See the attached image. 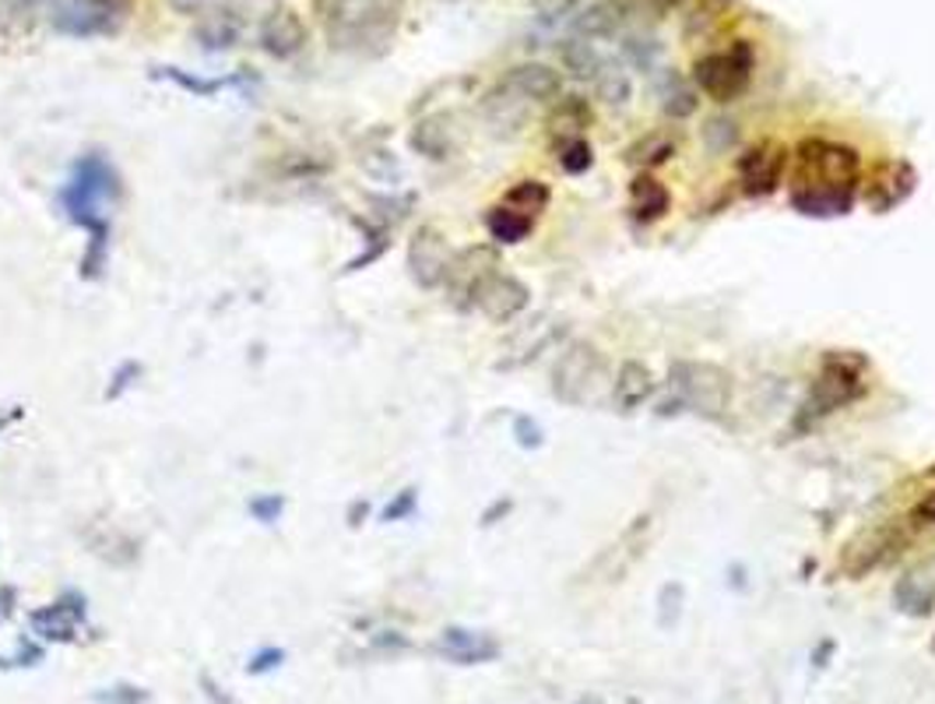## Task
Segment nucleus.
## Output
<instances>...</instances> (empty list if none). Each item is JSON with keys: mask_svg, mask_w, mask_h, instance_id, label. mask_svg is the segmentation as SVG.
<instances>
[{"mask_svg": "<svg viewBox=\"0 0 935 704\" xmlns=\"http://www.w3.org/2000/svg\"><path fill=\"white\" fill-rule=\"evenodd\" d=\"M908 539H911V536H908V532L900 528V525H883V528L865 532L862 539H854V542L848 546L844 568H848L854 577L876 571V568H883V563L890 560V557H897L900 550H904Z\"/></svg>", "mask_w": 935, "mask_h": 704, "instance_id": "14", "label": "nucleus"}, {"mask_svg": "<svg viewBox=\"0 0 935 704\" xmlns=\"http://www.w3.org/2000/svg\"><path fill=\"white\" fill-rule=\"evenodd\" d=\"M85 623H88V599L74 588L60 592L53 602L28 613V631L43 645H74Z\"/></svg>", "mask_w": 935, "mask_h": 704, "instance_id": "9", "label": "nucleus"}, {"mask_svg": "<svg viewBox=\"0 0 935 704\" xmlns=\"http://www.w3.org/2000/svg\"><path fill=\"white\" fill-rule=\"evenodd\" d=\"M25 416L22 405H8V409H0V437H4V430L11 427V422H19Z\"/></svg>", "mask_w": 935, "mask_h": 704, "instance_id": "51", "label": "nucleus"}, {"mask_svg": "<svg viewBox=\"0 0 935 704\" xmlns=\"http://www.w3.org/2000/svg\"><path fill=\"white\" fill-rule=\"evenodd\" d=\"M531 106L535 103L520 96L514 85L500 82V85H493L486 92L482 117H486V123L496 134H517V131H525V123L531 120Z\"/></svg>", "mask_w": 935, "mask_h": 704, "instance_id": "18", "label": "nucleus"}, {"mask_svg": "<svg viewBox=\"0 0 935 704\" xmlns=\"http://www.w3.org/2000/svg\"><path fill=\"white\" fill-rule=\"evenodd\" d=\"M591 106L580 96H563L552 103L549 109V131L552 138H584V131L591 128Z\"/></svg>", "mask_w": 935, "mask_h": 704, "instance_id": "25", "label": "nucleus"}, {"mask_svg": "<svg viewBox=\"0 0 935 704\" xmlns=\"http://www.w3.org/2000/svg\"><path fill=\"white\" fill-rule=\"evenodd\" d=\"M123 198V180L117 166L106 159L103 152H85L82 159H74L68 183L60 187V212L71 226H77L88 237L85 254L77 261V275L85 282L103 278L109 264V218L103 205H117Z\"/></svg>", "mask_w": 935, "mask_h": 704, "instance_id": "1", "label": "nucleus"}, {"mask_svg": "<svg viewBox=\"0 0 935 704\" xmlns=\"http://www.w3.org/2000/svg\"><path fill=\"white\" fill-rule=\"evenodd\" d=\"M788 169V152L778 145V141H759V145L746 148L739 155V183L742 194L750 198H764L778 191V183Z\"/></svg>", "mask_w": 935, "mask_h": 704, "instance_id": "12", "label": "nucleus"}, {"mask_svg": "<svg viewBox=\"0 0 935 704\" xmlns=\"http://www.w3.org/2000/svg\"><path fill=\"white\" fill-rule=\"evenodd\" d=\"M595 92H598V99H601V103H609V106H623V103H630L633 85H630L626 71L606 64V68H601V74L595 77Z\"/></svg>", "mask_w": 935, "mask_h": 704, "instance_id": "34", "label": "nucleus"}, {"mask_svg": "<svg viewBox=\"0 0 935 704\" xmlns=\"http://www.w3.org/2000/svg\"><path fill=\"white\" fill-rule=\"evenodd\" d=\"M419 511V490L416 487H405L401 493H394L387 500V508L380 511V522H405L411 514Z\"/></svg>", "mask_w": 935, "mask_h": 704, "instance_id": "40", "label": "nucleus"}, {"mask_svg": "<svg viewBox=\"0 0 935 704\" xmlns=\"http://www.w3.org/2000/svg\"><path fill=\"white\" fill-rule=\"evenodd\" d=\"M563 64L570 68V74H574V77H584V82H595V77L601 74V68H606V60H601V57L591 50V43H584V39H570V43L563 46Z\"/></svg>", "mask_w": 935, "mask_h": 704, "instance_id": "32", "label": "nucleus"}, {"mask_svg": "<svg viewBox=\"0 0 935 704\" xmlns=\"http://www.w3.org/2000/svg\"><path fill=\"white\" fill-rule=\"evenodd\" d=\"M503 82L514 85L520 96L531 103H552V99H560V92H563L560 71H552L549 64H517L506 71Z\"/></svg>", "mask_w": 935, "mask_h": 704, "instance_id": "23", "label": "nucleus"}, {"mask_svg": "<svg viewBox=\"0 0 935 704\" xmlns=\"http://www.w3.org/2000/svg\"><path fill=\"white\" fill-rule=\"evenodd\" d=\"M914 187H918L914 166L904 163V159H890V163L876 166L873 177H868V183H865V205L873 208L876 215L894 212V208H900V205H904V201L914 194Z\"/></svg>", "mask_w": 935, "mask_h": 704, "instance_id": "13", "label": "nucleus"}, {"mask_svg": "<svg viewBox=\"0 0 935 704\" xmlns=\"http://www.w3.org/2000/svg\"><path fill=\"white\" fill-rule=\"evenodd\" d=\"M367 514H370V504H367V500H356V504L348 508V514H345L348 528H359L362 522H367Z\"/></svg>", "mask_w": 935, "mask_h": 704, "instance_id": "50", "label": "nucleus"}, {"mask_svg": "<svg viewBox=\"0 0 935 704\" xmlns=\"http://www.w3.org/2000/svg\"><path fill=\"white\" fill-rule=\"evenodd\" d=\"M145 378V363H137V359H123V363L109 373V384H106V402H120L127 391L137 387V381Z\"/></svg>", "mask_w": 935, "mask_h": 704, "instance_id": "36", "label": "nucleus"}, {"mask_svg": "<svg viewBox=\"0 0 935 704\" xmlns=\"http://www.w3.org/2000/svg\"><path fill=\"white\" fill-rule=\"evenodd\" d=\"M556 163L570 177L588 174L591 163H595V152L588 145V138H556Z\"/></svg>", "mask_w": 935, "mask_h": 704, "instance_id": "33", "label": "nucleus"}, {"mask_svg": "<svg viewBox=\"0 0 935 704\" xmlns=\"http://www.w3.org/2000/svg\"><path fill=\"white\" fill-rule=\"evenodd\" d=\"M623 19H626V14H623L620 0H601V4L577 14L574 33H577V39H606V36H612L615 28L623 25Z\"/></svg>", "mask_w": 935, "mask_h": 704, "instance_id": "27", "label": "nucleus"}, {"mask_svg": "<svg viewBox=\"0 0 935 704\" xmlns=\"http://www.w3.org/2000/svg\"><path fill=\"white\" fill-rule=\"evenodd\" d=\"M696 88L715 103H735L753 82V50L750 43H735L728 50L707 53L693 68Z\"/></svg>", "mask_w": 935, "mask_h": 704, "instance_id": "7", "label": "nucleus"}, {"mask_svg": "<svg viewBox=\"0 0 935 704\" xmlns=\"http://www.w3.org/2000/svg\"><path fill=\"white\" fill-rule=\"evenodd\" d=\"M39 8H46V0H0V14L4 19H28Z\"/></svg>", "mask_w": 935, "mask_h": 704, "instance_id": "46", "label": "nucleus"}, {"mask_svg": "<svg viewBox=\"0 0 935 704\" xmlns=\"http://www.w3.org/2000/svg\"><path fill=\"white\" fill-rule=\"evenodd\" d=\"M197 687H201V694L208 697V704H240V701H236V697L226 691V687H218V683L212 680V672H201Z\"/></svg>", "mask_w": 935, "mask_h": 704, "instance_id": "45", "label": "nucleus"}, {"mask_svg": "<svg viewBox=\"0 0 935 704\" xmlns=\"http://www.w3.org/2000/svg\"><path fill=\"white\" fill-rule=\"evenodd\" d=\"M704 141H707L710 152H728L739 141V128L728 117H718L704 128Z\"/></svg>", "mask_w": 935, "mask_h": 704, "instance_id": "42", "label": "nucleus"}, {"mask_svg": "<svg viewBox=\"0 0 935 704\" xmlns=\"http://www.w3.org/2000/svg\"><path fill=\"white\" fill-rule=\"evenodd\" d=\"M672 391L690 413L704 419H724L732 409V378L718 363H696V359L675 363Z\"/></svg>", "mask_w": 935, "mask_h": 704, "instance_id": "5", "label": "nucleus"}, {"mask_svg": "<svg viewBox=\"0 0 935 704\" xmlns=\"http://www.w3.org/2000/svg\"><path fill=\"white\" fill-rule=\"evenodd\" d=\"M451 247L436 226H419L408 243V275L419 289H440L451 272Z\"/></svg>", "mask_w": 935, "mask_h": 704, "instance_id": "11", "label": "nucleus"}, {"mask_svg": "<svg viewBox=\"0 0 935 704\" xmlns=\"http://www.w3.org/2000/svg\"><path fill=\"white\" fill-rule=\"evenodd\" d=\"M577 704H606V701H598V697H584V701H577Z\"/></svg>", "mask_w": 935, "mask_h": 704, "instance_id": "54", "label": "nucleus"}, {"mask_svg": "<svg viewBox=\"0 0 935 704\" xmlns=\"http://www.w3.org/2000/svg\"><path fill=\"white\" fill-rule=\"evenodd\" d=\"M655 395V373L640 359H626L612 381V402L620 413H637L640 405Z\"/></svg>", "mask_w": 935, "mask_h": 704, "instance_id": "22", "label": "nucleus"}, {"mask_svg": "<svg viewBox=\"0 0 935 704\" xmlns=\"http://www.w3.org/2000/svg\"><path fill=\"white\" fill-rule=\"evenodd\" d=\"M152 77L177 85L180 92H187V96H194V99H212V96H218V92H226V88H250V85H257V77H253L250 71H232V74H221V77H201V74H190V71H183V68H172V64L152 68Z\"/></svg>", "mask_w": 935, "mask_h": 704, "instance_id": "20", "label": "nucleus"}, {"mask_svg": "<svg viewBox=\"0 0 935 704\" xmlns=\"http://www.w3.org/2000/svg\"><path fill=\"white\" fill-rule=\"evenodd\" d=\"M247 511H250V518L257 525H278L281 514H285V493H257V497H250Z\"/></svg>", "mask_w": 935, "mask_h": 704, "instance_id": "38", "label": "nucleus"}, {"mask_svg": "<svg viewBox=\"0 0 935 704\" xmlns=\"http://www.w3.org/2000/svg\"><path fill=\"white\" fill-rule=\"evenodd\" d=\"M549 187L542 183V180H520V183H514L511 191L503 194V205H511V208H517V212H525V215H538V212H546V205H549Z\"/></svg>", "mask_w": 935, "mask_h": 704, "instance_id": "31", "label": "nucleus"}, {"mask_svg": "<svg viewBox=\"0 0 935 704\" xmlns=\"http://www.w3.org/2000/svg\"><path fill=\"white\" fill-rule=\"evenodd\" d=\"M197 43H201L208 53L232 50V46L240 43V22H236L229 11L215 8V11L204 14V22L197 25Z\"/></svg>", "mask_w": 935, "mask_h": 704, "instance_id": "28", "label": "nucleus"}, {"mask_svg": "<svg viewBox=\"0 0 935 704\" xmlns=\"http://www.w3.org/2000/svg\"><path fill=\"white\" fill-rule=\"evenodd\" d=\"M506 511H511V500H500L496 508H489V511L482 514V525H493V522L500 518V514H506Z\"/></svg>", "mask_w": 935, "mask_h": 704, "instance_id": "52", "label": "nucleus"}, {"mask_svg": "<svg viewBox=\"0 0 935 704\" xmlns=\"http://www.w3.org/2000/svg\"><path fill=\"white\" fill-rule=\"evenodd\" d=\"M436 655L454 666H486L500 659V641L471 628H443L436 637Z\"/></svg>", "mask_w": 935, "mask_h": 704, "instance_id": "15", "label": "nucleus"}, {"mask_svg": "<svg viewBox=\"0 0 935 704\" xmlns=\"http://www.w3.org/2000/svg\"><path fill=\"white\" fill-rule=\"evenodd\" d=\"M411 148L425 155V159H447L454 152V120L447 114L419 120L416 131H411Z\"/></svg>", "mask_w": 935, "mask_h": 704, "instance_id": "24", "label": "nucleus"}, {"mask_svg": "<svg viewBox=\"0 0 935 704\" xmlns=\"http://www.w3.org/2000/svg\"><path fill=\"white\" fill-rule=\"evenodd\" d=\"M264 53H272L278 60H289L307 46V25L299 19L296 11L289 8H275L267 19L261 22V33H257Z\"/></svg>", "mask_w": 935, "mask_h": 704, "instance_id": "19", "label": "nucleus"}, {"mask_svg": "<svg viewBox=\"0 0 935 704\" xmlns=\"http://www.w3.org/2000/svg\"><path fill=\"white\" fill-rule=\"evenodd\" d=\"M647 4H651V8H658V11H664V8H675L679 0H647Z\"/></svg>", "mask_w": 935, "mask_h": 704, "instance_id": "53", "label": "nucleus"}, {"mask_svg": "<svg viewBox=\"0 0 935 704\" xmlns=\"http://www.w3.org/2000/svg\"><path fill=\"white\" fill-rule=\"evenodd\" d=\"M92 701L95 704H148L152 691L148 687L120 680V683H109V687H99V691H92Z\"/></svg>", "mask_w": 935, "mask_h": 704, "instance_id": "35", "label": "nucleus"}, {"mask_svg": "<svg viewBox=\"0 0 935 704\" xmlns=\"http://www.w3.org/2000/svg\"><path fill=\"white\" fill-rule=\"evenodd\" d=\"M359 229L367 232V250H362V254H356L352 261L345 264V275L370 269V264L384 258L387 247H391V229H387L384 223H376V218H359Z\"/></svg>", "mask_w": 935, "mask_h": 704, "instance_id": "30", "label": "nucleus"}, {"mask_svg": "<svg viewBox=\"0 0 935 704\" xmlns=\"http://www.w3.org/2000/svg\"><path fill=\"white\" fill-rule=\"evenodd\" d=\"M14 606H19V588H14V585H0V623H4V620L14 613Z\"/></svg>", "mask_w": 935, "mask_h": 704, "instance_id": "49", "label": "nucleus"}, {"mask_svg": "<svg viewBox=\"0 0 935 704\" xmlns=\"http://www.w3.org/2000/svg\"><path fill=\"white\" fill-rule=\"evenodd\" d=\"M53 33L68 39H95L113 36L127 22L123 0H46Z\"/></svg>", "mask_w": 935, "mask_h": 704, "instance_id": "6", "label": "nucleus"}, {"mask_svg": "<svg viewBox=\"0 0 935 704\" xmlns=\"http://www.w3.org/2000/svg\"><path fill=\"white\" fill-rule=\"evenodd\" d=\"M514 437H517V444H520V448H528V451L542 448V441H546L542 427H538V422H535L531 416H514Z\"/></svg>", "mask_w": 935, "mask_h": 704, "instance_id": "43", "label": "nucleus"}, {"mask_svg": "<svg viewBox=\"0 0 935 704\" xmlns=\"http://www.w3.org/2000/svg\"><path fill=\"white\" fill-rule=\"evenodd\" d=\"M661 109L669 114L672 120H686L696 114V92L683 82H672L669 88H664V99H661Z\"/></svg>", "mask_w": 935, "mask_h": 704, "instance_id": "37", "label": "nucleus"}, {"mask_svg": "<svg viewBox=\"0 0 935 704\" xmlns=\"http://www.w3.org/2000/svg\"><path fill=\"white\" fill-rule=\"evenodd\" d=\"M401 0H327V36L338 50H370L394 36Z\"/></svg>", "mask_w": 935, "mask_h": 704, "instance_id": "3", "label": "nucleus"}, {"mask_svg": "<svg viewBox=\"0 0 935 704\" xmlns=\"http://www.w3.org/2000/svg\"><path fill=\"white\" fill-rule=\"evenodd\" d=\"M679 606H683V588L664 585V592H661V628H672L675 617H679Z\"/></svg>", "mask_w": 935, "mask_h": 704, "instance_id": "44", "label": "nucleus"}, {"mask_svg": "<svg viewBox=\"0 0 935 704\" xmlns=\"http://www.w3.org/2000/svg\"><path fill=\"white\" fill-rule=\"evenodd\" d=\"M285 659H289V652H285V648L264 645V648H257V652H253L250 659H247V672H250V677H267V672L281 669Z\"/></svg>", "mask_w": 935, "mask_h": 704, "instance_id": "41", "label": "nucleus"}, {"mask_svg": "<svg viewBox=\"0 0 935 704\" xmlns=\"http://www.w3.org/2000/svg\"><path fill=\"white\" fill-rule=\"evenodd\" d=\"M865 395V359L859 353H830L813 381L810 398H805V419L830 416L844 409L848 402Z\"/></svg>", "mask_w": 935, "mask_h": 704, "instance_id": "4", "label": "nucleus"}, {"mask_svg": "<svg viewBox=\"0 0 935 704\" xmlns=\"http://www.w3.org/2000/svg\"><path fill=\"white\" fill-rule=\"evenodd\" d=\"M496 269H500V258L493 254V250H489V247H468V250H461V254H454L447 282H443V286L451 289L457 307H468L475 286H479V282L489 272H496Z\"/></svg>", "mask_w": 935, "mask_h": 704, "instance_id": "17", "label": "nucleus"}, {"mask_svg": "<svg viewBox=\"0 0 935 704\" xmlns=\"http://www.w3.org/2000/svg\"><path fill=\"white\" fill-rule=\"evenodd\" d=\"M486 229H489V237H493L496 243L511 247V243H525L531 237L535 218L511 208V205H496V208L486 212Z\"/></svg>", "mask_w": 935, "mask_h": 704, "instance_id": "26", "label": "nucleus"}, {"mask_svg": "<svg viewBox=\"0 0 935 704\" xmlns=\"http://www.w3.org/2000/svg\"><path fill=\"white\" fill-rule=\"evenodd\" d=\"M43 659H46L43 641H36V637H22V641H19V648H14L11 655H0V669H32V666H39Z\"/></svg>", "mask_w": 935, "mask_h": 704, "instance_id": "39", "label": "nucleus"}, {"mask_svg": "<svg viewBox=\"0 0 935 704\" xmlns=\"http://www.w3.org/2000/svg\"><path fill=\"white\" fill-rule=\"evenodd\" d=\"M894 602L908 617H928L935 609V553L914 560L894 585Z\"/></svg>", "mask_w": 935, "mask_h": 704, "instance_id": "16", "label": "nucleus"}, {"mask_svg": "<svg viewBox=\"0 0 935 704\" xmlns=\"http://www.w3.org/2000/svg\"><path fill=\"white\" fill-rule=\"evenodd\" d=\"M675 138L672 134H664V131H658V134H644L640 141H633V145L623 152V159L626 163H633V166H644V169H651V166H661V163H669L672 155H675Z\"/></svg>", "mask_w": 935, "mask_h": 704, "instance_id": "29", "label": "nucleus"}, {"mask_svg": "<svg viewBox=\"0 0 935 704\" xmlns=\"http://www.w3.org/2000/svg\"><path fill=\"white\" fill-rule=\"evenodd\" d=\"M606 381V359L591 342H574L552 367V395L566 405H591Z\"/></svg>", "mask_w": 935, "mask_h": 704, "instance_id": "8", "label": "nucleus"}, {"mask_svg": "<svg viewBox=\"0 0 935 704\" xmlns=\"http://www.w3.org/2000/svg\"><path fill=\"white\" fill-rule=\"evenodd\" d=\"M862 183L859 152L841 141L805 138L795 148V174H791V208L810 218L848 215Z\"/></svg>", "mask_w": 935, "mask_h": 704, "instance_id": "2", "label": "nucleus"}, {"mask_svg": "<svg viewBox=\"0 0 935 704\" xmlns=\"http://www.w3.org/2000/svg\"><path fill=\"white\" fill-rule=\"evenodd\" d=\"M221 4V0H172V8H177L180 14H208V11H215Z\"/></svg>", "mask_w": 935, "mask_h": 704, "instance_id": "47", "label": "nucleus"}, {"mask_svg": "<svg viewBox=\"0 0 935 704\" xmlns=\"http://www.w3.org/2000/svg\"><path fill=\"white\" fill-rule=\"evenodd\" d=\"M911 518L918 522V525H928V528H935V490L932 493H925V500L922 504L914 508V514Z\"/></svg>", "mask_w": 935, "mask_h": 704, "instance_id": "48", "label": "nucleus"}, {"mask_svg": "<svg viewBox=\"0 0 935 704\" xmlns=\"http://www.w3.org/2000/svg\"><path fill=\"white\" fill-rule=\"evenodd\" d=\"M528 303H531V289L525 286V282H520L517 275H506V272L496 269V272H489L479 286H475L468 307L482 310L489 321L506 324V321H514L517 314H525Z\"/></svg>", "mask_w": 935, "mask_h": 704, "instance_id": "10", "label": "nucleus"}, {"mask_svg": "<svg viewBox=\"0 0 935 704\" xmlns=\"http://www.w3.org/2000/svg\"><path fill=\"white\" fill-rule=\"evenodd\" d=\"M672 208V194L651 169H640L637 177L630 180V212L637 223H658Z\"/></svg>", "mask_w": 935, "mask_h": 704, "instance_id": "21", "label": "nucleus"}]
</instances>
